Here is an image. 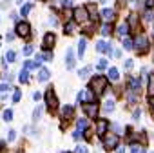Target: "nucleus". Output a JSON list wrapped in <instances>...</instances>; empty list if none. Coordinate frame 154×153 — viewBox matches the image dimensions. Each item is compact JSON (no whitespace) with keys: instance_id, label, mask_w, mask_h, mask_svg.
I'll use <instances>...</instances> for the list:
<instances>
[{"instance_id":"1","label":"nucleus","mask_w":154,"mask_h":153,"mask_svg":"<svg viewBox=\"0 0 154 153\" xmlns=\"http://www.w3.org/2000/svg\"><path fill=\"white\" fill-rule=\"evenodd\" d=\"M107 79L105 76H102V75H98V76H94V79L91 80V91L96 95V97H100V95H103L105 93V90H107Z\"/></svg>"},{"instance_id":"2","label":"nucleus","mask_w":154,"mask_h":153,"mask_svg":"<svg viewBox=\"0 0 154 153\" xmlns=\"http://www.w3.org/2000/svg\"><path fill=\"white\" fill-rule=\"evenodd\" d=\"M118 144H120V137L116 133H111V135H105L103 137V148L107 151H112V149H118Z\"/></svg>"},{"instance_id":"3","label":"nucleus","mask_w":154,"mask_h":153,"mask_svg":"<svg viewBox=\"0 0 154 153\" xmlns=\"http://www.w3.org/2000/svg\"><path fill=\"white\" fill-rule=\"evenodd\" d=\"M45 104H47V108H49L51 111H54V109L58 108V99H56L53 88H47V91H45Z\"/></svg>"},{"instance_id":"4","label":"nucleus","mask_w":154,"mask_h":153,"mask_svg":"<svg viewBox=\"0 0 154 153\" xmlns=\"http://www.w3.org/2000/svg\"><path fill=\"white\" fill-rule=\"evenodd\" d=\"M72 17H74V22H78V24L85 22V20L89 18L87 8H74V11H72Z\"/></svg>"},{"instance_id":"5","label":"nucleus","mask_w":154,"mask_h":153,"mask_svg":"<svg viewBox=\"0 0 154 153\" xmlns=\"http://www.w3.org/2000/svg\"><path fill=\"white\" fill-rule=\"evenodd\" d=\"M94 99H96V95L91 91V90H82L80 93H78V102L80 104H87V102H94Z\"/></svg>"},{"instance_id":"6","label":"nucleus","mask_w":154,"mask_h":153,"mask_svg":"<svg viewBox=\"0 0 154 153\" xmlns=\"http://www.w3.org/2000/svg\"><path fill=\"white\" fill-rule=\"evenodd\" d=\"M15 31H17V35H18V37H24V38H27V37L31 35V26H29L27 22H18Z\"/></svg>"},{"instance_id":"7","label":"nucleus","mask_w":154,"mask_h":153,"mask_svg":"<svg viewBox=\"0 0 154 153\" xmlns=\"http://www.w3.org/2000/svg\"><path fill=\"white\" fill-rule=\"evenodd\" d=\"M82 108H84V111H85V115H87V117H96V113H98V104H96V102L82 104Z\"/></svg>"},{"instance_id":"8","label":"nucleus","mask_w":154,"mask_h":153,"mask_svg":"<svg viewBox=\"0 0 154 153\" xmlns=\"http://www.w3.org/2000/svg\"><path fill=\"white\" fill-rule=\"evenodd\" d=\"M136 49H138L140 53H147V49H149V40H147L143 35L136 38Z\"/></svg>"},{"instance_id":"9","label":"nucleus","mask_w":154,"mask_h":153,"mask_svg":"<svg viewBox=\"0 0 154 153\" xmlns=\"http://www.w3.org/2000/svg\"><path fill=\"white\" fill-rule=\"evenodd\" d=\"M107 128H109V122H107L105 119H100V120L96 122V128H94V131H96L98 135H103V137H105V131H107Z\"/></svg>"},{"instance_id":"10","label":"nucleus","mask_w":154,"mask_h":153,"mask_svg":"<svg viewBox=\"0 0 154 153\" xmlns=\"http://www.w3.org/2000/svg\"><path fill=\"white\" fill-rule=\"evenodd\" d=\"M96 51H100V53H112V46L107 44L105 40H98L96 42Z\"/></svg>"},{"instance_id":"11","label":"nucleus","mask_w":154,"mask_h":153,"mask_svg":"<svg viewBox=\"0 0 154 153\" xmlns=\"http://www.w3.org/2000/svg\"><path fill=\"white\" fill-rule=\"evenodd\" d=\"M54 35L53 33H47L45 37H44V42H42V46H44V49H51L53 46H54Z\"/></svg>"},{"instance_id":"12","label":"nucleus","mask_w":154,"mask_h":153,"mask_svg":"<svg viewBox=\"0 0 154 153\" xmlns=\"http://www.w3.org/2000/svg\"><path fill=\"white\" fill-rule=\"evenodd\" d=\"M74 62H76L74 60V51L69 47L67 49V55H65V66H67V69H72L74 67Z\"/></svg>"},{"instance_id":"13","label":"nucleus","mask_w":154,"mask_h":153,"mask_svg":"<svg viewBox=\"0 0 154 153\" xmlns=\"http://www.w3.org/2000/svg\"><path fill=\"white\" fill-rule=\"evenodd\" d=\"M49 76H51V73H49L47 67H40V69H38V82H45V80H49Z\"/></svg>"},{"instance_id":"14","label":"nucleus","mask_w":154,"mask_h":153,"mask_svg":"<svg viewBox=\"0 0 154 153\" xmlns=\"http://www.w3.org/2000/svg\"><path fill=\"white\" fill-rule=\"evenodd\" d=\"M76 126H78V129H76V131H80V133H85V131L89 129V122H87V119H78Z\"/></svg>"},{"instance_id":"15","label":"nucleus","mask_w":154,"mask_h":153,"mask_svg":"<svg viewBox=\"0 0 154 153\" xmlns=\"http://www.w3.org/2000/svg\"><path fill=\"white\" fill-rule=\"evenodd\" d=\"M140 88H141V80H140V79H131L129 91H134V93H138V91H140Z\"/></svg>"},{"instance_id":"16","label":"nucleus","mask_w":154,"mask_h":153,"mask_svg":"<svg viewBox=\"0 0 154 153\" xmlns=\"http://www.w3.org/2000/svg\"><path fill=\"white\" fill-rule=\"evenodd\" d=\"M72 113H74V108H72V106H63V108H62V119H63V120H65V119L69 120V119L72 117Z\"/></svg>"},{"instance_id":"17","label":"nucleus","mask_w":154,"mask_h":153,"mask_svg":"<svg viewBox=\"0 0 154 153\" xmlns=\"http://www.w3.org/2000/svg\"><path fill=\"white\" fill-rule=\"evenodd\" d=\"M102 17H103L107 22H112V20H114V11H112V9H109V8H105V9L102 11Z\"/></svg>"},{"instance_id":"18","label":"nucleus","mask_w":154,"mask_h":153,"mask_svg":"<svg viewBox=\"0 0 154 153\" xmlns=\"http://www.w3.org/2000/svg\"><path fill=\"white\" fill-rule=\"evenodd\" d=\"M38 66H40V64H38L36 60H26V62H24V69H27V71H31V69H36ZM38 69H40V67H38Z\"/></svg>"},{"instance_id":"19","label":"nucleus","mask_w":154,"mask_h":153,"mask_svg":"<svg viewBox=\"0 0 154 153\" xmlns=\"http://www.w3.org/2000/svg\"><path fill=\"white\" fill-rule=\"evenodd\" d=\"M87 13H89V17H91L93 20H98V13H96V6H94V4H89V6H87Z\"/></svg>"},{"instance_id":"20","label":"nucleus","mask_w":154,"mask_h":153,"mask_svg":"<svg viewBox=\"0 0 154 153\" xmlns=\"http://www.w3.org/2000/svg\"><path fill=\"white\" fill-rule=\"evenodd\" d=\"M91 71H93V67H91V66H85L84 69L78 71V76H80V79H87V76L91 75Z\"/></svg>"},{"instance_id":"21","label":"nucleus","mask_w":154,"mask_h":153,"mask_svg":"<svg viewBox=\"0 0 154 153\" xmlns=\"http://www.w3.org/2000/svg\"><path fill=\"white\" fill-rule=\"evenodd\" d=\"M18 80H20L22 84L29 82V71H27V69H22V71H20V75H18Z\"/></svg>"},{"instance_id":"22","label":"nucleus","mask_w":154,"mask_h":153,"mask_svg":"<svg viewBox=\"0 0 154 153\" xmlns=\"http://www.w3.org/2000/svg\"><path fill=\"white\" fill-rule=\"evenodd\" d=\"M116 33H118V37H122V38H123V37H127V33H129V24H122V26L118 28V31H116Z\"/></svg>"},{"instance_id":"23","label":"nucleus","mask_w":154,"mask_h":153,"mask_svg":"<svg viewBox=\"0 0 154 153\" xmlns=\"http://www.w3.org/2000/svg\"><path fill=\"white\" fill-rule=\"evenodd\" d=\"M85 46H87V40L85 38H82L80 42H78V57L82 58L84 57V53H85Z\"/></svg>"},{"instance_id":"24","label":"nucleus","mask_w":154,"mask_h":153,"mask_svg":"<svg viewBox=\"0 0 154 153\" xmlns=\"http://www.w3.org/2000/svg\"><path fill=\"white\" fill-rule=\"evenodd\" d=\"M112 109H114V100H111V99L105 100V104H103V111H105V113H111Z\"/></svg>"},{"instance_id":"25","label":"nucleus","mask_w":154,"mask_h":153,"mask_svg":"<svg viewBox=\"0 0 154 153\" xmlns=\"http://www.w3.org/2000/svg\"><path fill=\"white\" fill-rule=\"evenodd\" d=\"M143 20H145V22H152V20H154V9H152V8L145 11V15H143Z\"/></svg>"},{"instance_id":"26","label":"nucleus","mask_w":154,"mask_h":153,"mask_svg":"<svg viewBox=\"0 0 154 153\" xmlns=\"http://www.w3.org/2000/svg\"><path fill=\"white\" fill-rule=\"evenodd\" d=\"M109 79H111V80H118V79H120V73H118L116 67H111V69H109Z\"/></svg>"},{"instance_id":"27","label":"nucleus","mask_w":154,"mask_h":153,"mask_svg":"<svg viewBox=\"0 0 154 153\" xmlns=\"http://www.w3.org/2000/svg\"><path fill=\"white\" fill-rule=\"evenodd\" d=\"M2 117H4V120H6V122H11V120H13V109H6Z\"/></svg>"},{"instance_id":"28","label":"nucleus","mask_w":154,"mask_h":153,"mask_svg":"<svg viewBox=\"0 0 154 153\" xmlns=\"http://www.w3.org/2000/svg\"><path fill=\"white\" fill-rule=\"evenodd\" d=\"M63 31H65V35H67V33H69V35L74 33V24H72V22H67L65 28H63Z\"/></svg>"},{"instance_id":"29","label":"nucleus","mask_w":154,"mask_h":153,"mask_svg":"<svg viewBox=\"0 0 154 153\" xmlns=\"http://www.w3.org/2000/svg\"><path fill=\"white\" fill-rule=\"evenodd\" d=\"M123 47H125V49H132V47H134V44H132V40H131L129 37L123 38Z\"/></svg>"},{"instance_id":"30","label":"nucleus","mask_w":154,"mask_h":153,"mask_svg":"<svg viewBox=\"0 0 154 153\" xmlns=\"http://www.w3.org/2000/svg\"><path fill=\"white\" fill-rule=\"evenodd\" d=\"M40 117H42V106L35 108V111H33V120H38Z\"/></svg>"},{"instance_id":"31","label":"nucleus","mask_w":154,"mask_h":153,"mask_svg":"<svg viewBox=\"0 0 154 153\" xmlns=\"http://www.w3.org/2000/svg\"><path fill=\"white\" fill-rule=\"evenodd\" d=\"M149 91H150V97L154 95V75L149 76Z\"/></svg>"},{"instance_id":"32","label":"nucleus","mask_w":154,"mask_h":153,"mask_svg":"<svg viewBox=\"0 0 154 153\" xmlns=\"http://www.w3.org/2000/svg\"><path fill=\"white\" fill-rule=\"evenodd\" d=\"M31 8H33L31 4H26V6H22V9H20V15H22V17H26V15L31 11Z\"/></svg>"},{"instance_id":"33","label":"nucleus","mask_w":154,"mask_h":153,"mask_svg":"<svg viewBox=\"0 0 154 153\" xmlns=\"http://www.w3.org/2000/svg\"><path fill=\"white\" fill-rule=\"evenodd\" d=\"M111 31H112V28H111V24H109V22L102 26V35H109Z\"/></svg>"},{"instance_id":"34","label":"nucleus","mask_w":154,"mask_h":153,"mask_svg":"<svg viewBox=\"0 0 154 153\" xmlns=\"http://www.w3.org/2000/svg\"><path fill=\"white\" fill-rule=\"evenodd\" d=\"M15 58H17L15 51H8L6 53V62H15Z\"/></svg>"},{"instance_id":"35","label":"nucleus","mask_w":154,"mask_h":153,"mask_svg":"<svg viewBox=\"0 0 154 153\" xmlns=\"http://www.w3.org/2000/svg\"><path fill=\"white\" fill-rule=\"evenodd\" d=\"M107 67V60L105 58H100L98 60V69H105Z\"/></svg>"},{"instance_id":"36","label":"nucleus","mask_w":154,"mask_h":153,"mask_svg":"<svg viewBox=\"0 0 154 153\" xmlns=\"http://www.w3.org/2000/svg\"><path fill=\"white\" fill-rule=\"evenodd\" d=\"M20 97H22L20 90H15V93H13V102H18V100H20Z\"/></svg>"},{"instance_id":"37","label":"nucleus","mask_w":154,"mask_h":153,"mask_svg":"<svg viewBox=\"0 0 154 153\" xmlns=\"http://www.w3.org/2000/svg\"><path fill=\"white\" fill-rule=\"evenodd\" d=\"M131 153H145V149L140 148V146H132V148H131Z\"/></svg>"},{"instance_id":"38","label":"nucleus","mask_w":154,"mask_h":153,"mask_svg":"<svg viewBox=\"0 0 154 153\" xmlns=\"http://www.w3.org/2000/svg\"><path fill=\"white\" fill-rule=\"evenodd\" d=\"M42 60H53V53H51V51H45V53L42 55Z\"/></svg>"},{"instance_id":"39","label":"nucleus","mask_w":154,"mask_h":153,"mask_svg":"<svg viewBox=\"0 0 154 153\" xmlns=\"http://www.w3.org/2000/svg\"><path fill=\"white\" fill-rule=\"evenodd\" d=\"M74 153H87V148H85V146H76Z\"/></svg>"},{"instance_id":"40","label":"nucleus","mask_w":154,"mask_h":153,"mask_svg":"<svg viewBox=\"0 0 154 153\" xmlns=\"http://www.w3.org/2000/svg\"><path fill=\"white\" fill-rule=\"evenodd\" d=\"M31 53H33V46H26V47H24V55L27 57V55H31Z\"/></svg>"},{"instance_id":"41","label":"nucleus","mask_w":154,"mask_h":153,"mask_svg":"<svg viewBox=\"0 0 154 153\" xmlns=\"http://www.w3.org/2000/svg\"><path fill=\"white\" fill-rule=\"evenodd\" d=\"M140 117H141V109H134V113H132V119H134V120H138Z\"/></svg>"},{"instance_id":"42","label":"nucleus","mask_w":154,"mask_h":153,"mask_svg":"<svg viewBox=\"0 0 154 153\" xmlns=\"http://www.w3.org/2000/svg\"><path fill=\"white\" fill-rule=\"evenodd\" d=\"M8 90H9V84H6V82H4V84H0V91H2V93H6Z\"/></svg>"},{"instance_id":"43","label":"nucleus","mask_w":154,"mask_h":153,"mask_svg":"<svg viewBox=\"0 0 154 153\" xmlns=\"http://www.w3.org/2000/svg\"><path fill=\"white\" fill-rule=\"evenodd\" d=\"M15 137H17V133H15V131H9V135H8L9 142H13V140H15Z\"/></svg>"},{"instance_id":"44","label":"nucleus","mask_w":154,"mask_h":153,"mask_svg":"<svg viewBox=\"0 0 154 153\" xmlns=\"http://www.w3.org/2000/svg\"><path fill=\"white\" fill-rule=\"evenodd\" d=\"M13 38H15V33H8V35H6V40H8V42H11Z\"/></svg>"},{"instance_id":"45","label":"nucleus","mask_w":154,"mask_h":153,"mask_svg":"<svg viewBox=\"0 0 154 153\" xmlns=\"http://www.w3.org/2000/svg\"><path fill=\"white\" fill-rule=\"evenodd\" d=\"M62 4H63V8H69L72 4V0H62Z\"/></svg>"},{"instance_id":"46","label":"nucleus","mask_w":154,"mask_h":153,"mask_svg":"<svg viewBox=\"0 0 154 153\" xmlns=\"http://www.w3.org/2000/svg\"><path fill=\"white\" fill-rule=\"evenodd\" d=\"M125 67L131 69V67H132V60H125Z\"/></svg>"},{"instance_id":"47","label":"nucleus","mask_w":154,"mask_h":153,"mask_svg":"<svg viewBox=\"0 0 154 153\" xmlns=\"http://www.w3.org/2000/svg\"><path fill=\"white\" fill-rule=\"evenodd\" d=\"M33 99H35V100H36V102H38V100H40V99H42V95H40V93H33Z\"/></svg>"},{"instance_id":"48","label":"nucleus","mask_w":154,"mask_h":153,"mask_svg":"<svg viewBox=\"0 0 154 153\" xmlns=\"http://www.w3.org/2000/svg\"><path fill=\"white\" fill-rule=\"evenodd\" d=\"M152 6H154V0H147V8H149V9H150V8H152Z\"/></svg>"},{"instance_id":"49","label":"nucleus","mask_w":154,"mask_h":153,"mask_svg":"<svg viewBox=\"0 0 154 153\" xmlns=\"http://www.w3.org/2000/svg\"><path fill=\"white\" fill-rule=\"evenodd\" d=\"M49 24H53V26H56V18H54V17H51V18H49Z\"/></svg>"},{"instance_id":"50","label":"nucleus","mask_w":154,"mask_h":153,"mask_svg":"<svg viewBox=\"0 0 154 153\" xmlns=\"http://www.w3.org/2000/svg\"><path fill=\"white\" fill-rule=\"evenodd\" d=\"M149 102H150V108H152V111H154V95L150 97V100H149Z\"/></svg>"},{"instance_id":"51","label":"nucleus","mask_w":154,"mask_h":153,"mask_svg":"<svg viewBox=\"0 0 154 153\" xmlns=\"http://www.w3.org/2000/svg\"><path fill=\"white\" fill-rule=\"evenodd\" d=\"M4 148H6V144H4V140H0V151H4Z\"/></svg>"},{"instance_id":"52","label":"nucleus","mask_w":154,"mask_h":153,"mask_svg":"<svg viewBox=\"0 0 154 153\" xmlns=\"http://www.w3.org/2000/svg\"><path fill=\"white\" fill-rule=\"evenodd\" d=\"M100 2H105V0H100Z\"/></svg>"}]
</instances>
